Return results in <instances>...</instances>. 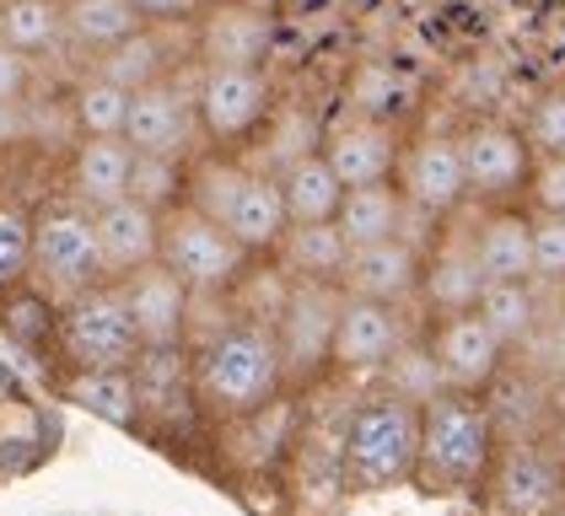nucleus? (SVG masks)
Returning a JSON list of instances; mask_svg holds the SVG:
<instances>
[{
  "mask_svg": "<svg viewBox=\"0 0 565 516\" xmlns=\"http://www.w3.org/2000/svg\"><path fill=\"white\" fill-rule=\"evenodd\" d=\"M189 372H194V404L200 420L226 426L243 420L264 404H275L286 387V366H280V344H275V323L259 318H226L216 334L189 344Z\"/></svg>",
  "mask_w": 565,
  "mask_h": 516,
  "instance_id": "nucleus-1",
  "label": "nucleus"
},
{
  "mask_svg": "<svg viewBox=\"0 0 565 516\" xmlns=\"http://www.w3.org/2000/svg\"><path fill=\"white\" fill-rule=\"evenodd\" d=\"M495 447H501V426H495V409L484 404V393L441 387L431 404L420 409L415 484L431 501H469L490 479Z\"/></svg>",
  "mask_w": 565,
  "mask_h": 516,
  "instance_id": "nucleus-2",
  "label": "nucleus"
},
{
  "mask_svg": "<svg viewBox=\"0 0 565 516\" xmlns=\"http://www.w3.org/2000/svg\"><path fill=\"white\" fill-rule=\"evenodd\" d=\"M420 458V404L398 393H372L340 420L334 473L350 495H388L398 484H415Z\"/></svg>",
  "mask_w": 565,
  "mask_h": 516,
  "instance_id": "nucleus-3",
  "label": "nucleus"
},
{
  "mask_svg": "<svg viewBox=\"0 0 565 516\" xmlns=\"http://www.w3.org/2000/svg\"><path fill=\"white\" fill-rule=\"evenodd\" d=\"M140 350L146 344H140V329H135L119 280H97L92 291L60 301V312H54V355L65 361V372L135 366Z\"/></svg>",
  "mask_w": 565,
  "mask_h": 516,
  "instance_id": "nucleus-4",
  "label": "nucleus"
},
{
  "mask_svg": "<svg viewBox=\"0 0 565 516\" xmlns=\"http://www.w3.org/2000/svg\"><path fill=\"white\" fill-rule=\"evenodd\" d=\"M103 275V248H97V221L82 200H54L33 211V269L28 286L44 291L54 307L92 291Z\"/></svg>",
  "mask_w": 565,
  "mask_h": 516,
  "instance_id": "nucleus-5",
  "label": "nucleus"
},
{
  "mask_svg": "<svg viewBox=\"0 0 565 516\" xmlns=\"http://www.w3.org/2000/svg\"><path fill=\"white\" fill-rule=\"evenodd\" d=\"M162 264L173 269L178 280L194 291V297H232L237 280L248 275L254 254L205 211H194L189 200L162 211Z\"/></svg>",
  "mask_w": 565,
  "mask_h": 516,
  "instance_id": "nucleus-6",
  "label": "nucleus"
},
{
  "mask_svg": "<svg viewBox=\"0 0 565 516\" xmlns=\"http://www.w3.org/2000/svg\"><path fill=\"white\" fill-rule=\"evenodd\" d=\"M340 280H291L286 307L275 312V344H280V366L286 387H312L329 372V350H334V323H340Z\"/></svg>",
  "mask_w": 565,
  "mask_h": 516,
  "instance_id": "nucleus-7",
  "label": "nucleus"
},
{
  "mask_svg": "<svg viewBox=\"0 0 565 516\" xmlns=\"http://www.w3.org/2000/svg\"><path fill=\"white\" fill-rule=\"evenodd\" d=\"M194 114H200V135L232 151L243 140H254L259 125L275 114V82L264 65H200L194 76Z\"/></svg>",
  "mask_w": 565,
  "mask_h": 516,
  "instance_id": "nucleus-8",
  "label": "nucleus"
},
{
  "mask_svg": "<svg viewBox=\"0 0 565 516\" xmlns=\"http://www.w3.org/2000/svg\"><path fill=\"white\" fill-rule=\"evenodd\" d=\"M393 183H398L409 215H420V221H431V226L452 221V215L469 205V178H463V146H458V135L420 129V135L398 151Z\"/></svg>",
  "mask_w": 565,
  "mask_h": 516,
  "instance_id": "nucleus-9",
  "label": "nucleus"
},
{
  "mask_svg": "<svg viewBox=\"0 0 565 516\" xmlns=\"http://www.w3.org/2000/svg\"><path fill=\"white\" fill-rule=\"evenodd\" d=\"M458 146H463V178H469V200L484 205H512L527 189V172H533V146L518 125L507 119H475V125L458 129Z\"/></svg>",
  "mask_w": 565,
  "mask_h": 516,
  "instance_id": "nucleus-10",
  "label": "nucleus"
},
{
  "mask_svg": "<svg viewBox=\"0 0 565 516\" xmlns=\"http://www.w3.org/2000/svg\"><path fill=\"white\" fill-rule=\"evenodd\" d=\"M484 495L495 516H555L565 501V458L539 441H512L507 452L495 447Z\"/></svg>",
  "mask_w": 565,
  "mask_h": 516,
  "instance_id": "nucleus-11",
  "label": "nucleus"
},
{
  "mask_svg": "<svg viewBox=\"0 0 565 516\" xmlns=\"http://www.w3.org/2000/svg\"><path fill=\"white\" fill-rule=\"evenodd\" d=\"M426 344H431L447 387H463V393H490L507 366V340L479 318V307L452 312V318H431Z\"/></svg>",
  "mask_w": 565,
  "mask_h": 516,
  "instance_id": "nucleus-12",
  "label": "nucleus"
},
{
  "mask_svg": "<svg viewBox=\"0 0 565 516\" xmlns=\"http://www.w3.org/2000/svg\"><path fill=\"white\" fill-rule=\"evenodd\" d=\"M200 135V114H194V86H178V76H162L151 86L130 92V114H125V140L135 151L151 157H189Z\"/></svg>",
  "mask_w": 565,
  "mask_h": 516,
  "instance_id": "nucleus-13",
  "label": "nucleus"
},
{
  "mask_svg": "<svg viewBox=\"0 0 565 516\" xmlns=\"http://www.w3.org/2000/svg\"><path fill=\"white\" fill-rule=\"evenodd\" d=\"M275 22L254 0H211L194 17V54L200 65H269Z\"/></svg>",
  "mask_w": 565,
  "mask_h": 516,
  "instance_id": "nucleus-14",
  "label": "nucleus"
},
{
  "mask_svg": "<svg viewBox=\"0 0 565 516\" xmlns=\"http://www.w3.org/2000/svg\"><path fill=\"white\" fill-rule=\"evenodd\" d=\"M404 340H409V329H404L393 301H372L345 291L340 323H334V350H329V372H383L388 355Z\"/></svg>",
  "mask_w": 565,
  "mask_h": 516,
  "instance_id": "nucleus-15",
  "label": "nucleus"
},
{
  "mask_svg": "<svg viewBox=\"0 0 565 516\" xmlns=\"http://www.w3.org/2000/svg\"><path fill=\"white\" fill-rule=\"evenodd\" d=\"M420 275H426V248L398 232V237H383V243L350 248L340 286L355 291V297L404 307V301H420Z\"/></svg>",
  "mask_w": 565,
  "mask_h": 516,
  "instance_id": "nucleus-16",
  "label": "nucleus"
},
{
  "mask_svg": "<svg viewBox=\"0 0 565 516\" xmlns=\"http://www.w3.org/2000/svg\"><path fill=\"white\" fill-rule=\"evenodd\" d=\"M130 318L140 329V344H189V312H194V291L178 280L162 258L140 264L135 275L119 280Z\"/></svg>",
  "mask_w": 565,
  "mask_h": 516,
  "instance_id": "nucleus-17",
  "label": "nucleus"
},
{
  "mask_svg": "<svg viewBox=\"0 0 565 516\" xmlns=\"http://www.w3.org/2000/svg\"><path fill=\"white\" fill-rule=\"evenodd\" d=\"M318 151L329 157V168L340 172L345 189H361V183H388L393 172H398L404 140H398V129H393L388 119H377V114H355V119L329 129Z\"/></svg>",
  "mask_w": 565,
  "mask_h": 516,
  "instance_id": "nucleus-18",
  "label": "nucleus"
},
{
  "mask_svg": "<svg viewBox=\"0 0 565 516\" xmlns=\"http://www.w3.org/2000/svg\"><path fill=\"white\" fill-rule=\"evenodd\" d=\"M97 221V248H103V275L108 280H125L140 264L162 254V211L140 205V200H114L103 211H92Z\"/></svg>",
  "mask_w": 565,
  "mask_h": 516,
  "instance_id": "nucleus-19",
  "label": "nucleus"
},
{
  "mask_svg": "<svg viewBox=\"0 0 565 516\" xmlns=\"http://www.w3.org/2000/svg\"><path fill=\"white\" fill-rule=\"evenodd\" d=\"M135 387H140V426H173V415H200L189 344H146L135 355Z\"/></svg>",
  "mask_w": 565,
  "mask_h": 516,
  "instance_id": "nucleus-20",
  "label": "nucleus"
},
{
  "mask_svg": "<svg viewBox=\"0 0 565 516\" xmlns=\"http://www.w3.org/2000/svg\"><path fill=\"white\" fill-rule=\"evenodd\" d=\"M130 172L135 146L125 135H76V151L65 162V183H71V200H82L87 211H103V205L130 194Z\"/></svg>",
  "mask_w": 565,
  "mask_h": 516,
  "instance_id": "nucleus-21",
  "label": "nucleus"
},
{
  "mask_svg": "<svg viewBox=\"0 0 565 516\" xmlns=\"http://www.w3.org/2000/svg\"><path fill=\"white\" fill-rule=\"evenodd\" d=\"M221 226L248 248L254 258H269L275 254V243L286 237V226H291V215H286V194H280V178L275 172H254L237 183V194L226 200V211H221Z\"/></svg>",
  "mask_w": 565,
  "mask_h": 516,
  "instance_id": "nucleus-22",
  "label": "nucleus"
},
{
  "mask_svg": "<svg viewBox=\"0 0 565 516\" xmlns=\"http://www.w3.org/2000/svg\"><path fill=\"white\" fill-rule=\"evenodd\" d=\"M469 243L484 280H533V211L495 205L469 232Z\"/></svg>",
  "mask_w": 565,
  "mask_h": 516,
  "instance_id": "nucleus-23",
  "label": "nucleus"
},
{
  "mask_svg": "<svg viewBox=\"0 0 565 516\" xmlns=\"http://www.w3.org/2000/svg\"><path fill=\"white\" fill-rule=\"evenodd\" d=\"M484 291V275L475 264V243L469 237H441L431 254H426V275H420V301L431 318H452V312H469L479 307Z\"/></svg>",
  "mask_w": 565,
  "mask_h": 516,
  "instance_id": "nucleus-24",
  "label": "nucleus"
},
{
  "mask_svg": "<svg viewBox=\"0 0 565 516\" xmlns=\"http://www.w3.org/2000/svg\"><path fill=\"white\" fill-rule=\"evenodd\" d=\"M65 398L87 409L92 420L114 430H140V387L135 366H92V372H65Z\"/></svg>",
  "mask_w": 565,
  "mask_h": 516,
  "instance_id": "nucleus-25",
  "label": "nucleus"
},
{
  "mask_svg": "<svg viewBox=\"0 0 565 516\" xmlns=\"http://www.w3.org/2000/svg\"><path fill=\"white\" fill-rule=\"evenodd\" d=\"M269 258H275L291 280H340V275H345V258H350V243L340 237L334 221H291Z\"/></svg>",
  "mask_w": 565,
  "mask_h": 516,
  "instance_id": "nucleus-26",
  "label": "nucleus"
},
{
  "mask_svg": "<svg viewBox=\"0 0 565 516\" xmlns=\"http://www.w3.org/2000/svg\"><path fill=\"white\" fill-rule=\"evenodd\" d=\"M409 221V205L398 194V183H361V189H345V205L334 215L340 237L350 248H366V243H383V237H398Z\"/></svg>",
  "mask_w": 565,
  "mask_h": 516,
  "instance_id": "nucleus-27",
  "label": "nucleus"
},
{
  "mask_svg": "<svg viewBox=\"0 0 565 516\" xmlns=\"http://www.w3.org/2000/svg\"><path fill=\"white\" fill-rule=\"evenodd\" d=\"M275 178H280V194H286V215L291 221H334L340 205H345V183H340V172L329 168L323 151H307L297 162H286Z\"/></svg>",
  "mask_w": 565,
  "mask_h": 516,
  "instance_id": "nucleus-28",
  "label": "nucleus"
},
{
  "mask_svg": "<svg viewBox=\"0 0 565 516\" xmlns=\"http://www.w3.org/2000/svg\"><path fill=\"white\" fill-rule=\"evenodd\" d=\"M146 28L135 0H65V43L82 54H103Z\"/></svg>",
  "mask_w": 565,
  "mask_h": 516,
  "instance_id": "nucleus-29",
  "label": "nucleus"
},
{
  "mask_svg": "<svg viewBox=\"0 0 565 516\" xmlns=\"http://www.w3.org/2000/svg\"><path fill=\"white\" fill-rule=\"evenodd\" d=\"M0 39L28 60L65 49V0H0Z\"/></svg>",
  "mask_w": 565,
  "mask_h": 516,
  "instance_id": "nucleus-30",
  "label": "nucleus"
},
{
  "mask_svg": "<svg viewBox=\"0 0 565 516\" xmlns=\"http://www.w3.org/2000/svg\"><path fill=\"white\" fill-rule=\"evenodd\" d=\"M479 318L507 340V350L533 340V329H539V280H484Z\"/></svg>",
  "mask_w": 565,
  "mask_h": 516,
  "instance_id": "nucleus-31",
  "label": "nucleus"
},
{
  "mask_svg": "<svg viewBox=\"0 0 565 516\" xmlns=\"http://www.w3.org/2000/svg\"><path fill=\"white\" fill-rule=\"evenodd\" d=\"M92 71H97V76H108V82H119L125 92L173 76V71H168V49H162V39L151 33V22H146L140 33H130V39H119L114 49H103Z\"/></svg>",
  "mask_w": 565,
  "mask_h": 516,
  "instance_id": "nucleus-32",
  "label": "nucleus"
},
{
  "mask_svg": "<svg viewBox=\"0 0 565 516\" xmlns=\"http://www.w3.org/2000/svg\"><path fill=\"white\" fill-rule=\"evenodd\" d=\"M125 114H130V92L108 76H82L71 92V125L76 135H125Z\"/></svg>",
  "mask_w": 565,
  "mask_h": 516,
  "instance_id": "nucleus-33",
  "label": "nucleus"
},
{
  "mask_svg": "<svg viewBox=\"0 0 565 516\" xmlns=\"http://www.w3.org/2000/svg\"><path fill=\"white\" fill-rule=\"evenodd\" d=\"M383 387L426 409L436 393L447 387V377H441V366H436V355H431V344L426 340H404L398 344V350L388 355V366H383Z\"/></svg>",
  "mask_w": 565,
  "mask_h": 516,
  "instance_id": "nucleus-34",
  "label": "nucleus"
},
{
  "mask_svg": "<svg viewBox=\"0 0 565 516\" xmlns=\"http://www.w3.org/2000/svg\"><path fill=\"white\" fill-rule=\"evenodd\" d=\"M183 189H189V157H151V151H135L130 200L151 205V211H173V205H183Z\"/></svg>",
  "mask_w": 565,
  "mask_h": 516,
  "instance_id": "nucleus-35",
  "label": "nucleus"
},
{
  "mask_svg": "<svg viewBox=\"0 0 565 516\" xmlns=\"http://www.w3.org/2000/svg\"><path fill=\"white\" fill-rule=\"evenodd\" d=\"M33 269V211L22 200H0V297L28 286Z\"/></svg>",
  "mask_w": 565,
  "mask_h": 516,
  "instance_id": "nucleus-36",
  "label": "nucleus"
},
{
  "mask_svg": "<svg viewBox=\"0 0 565 516\" xmlns=\"http://www.w3.org/2000/svg\"><path fill=\"white\" fill-rule=\"evenodd\" d=\"M54 301L44 291H33V286H17V291H6V307H0V323H6V340L11 344H28V350H39V344H54Z\"/></svg>",
  "mask_w": 565,
  "mask_h": 516,
  "instance_id": "nucleus-37",
  "label": "nucleus"
},
{
  "mask_svg": "<svg viewBox=\"0 0 565 516\" xmlns=\"http://www.w3.org/2000/svg\"><path fill=\"white\" fill-rule=\"evenodd\" d=\"M522 135H527L533 157H565V86L544 92V97L533 103V114H527Z\"/></svg>",
  "mask_w": 565,
  "mask_h": 516,
  "instance_id": "nucleus-38",
  "label": "nucleus"
},
{
  "mask_svg": "<svg viewBox=\"0 0 565 516\" xmlns=\"http://www.w3.org/2000/svg\"><path fill=\"white\" fill-rule=\"evenodd\" d=\"M533 280L565 286V215L533 211Z\"/></svg>",
  "mask_w": 565,
  "mask_h": 516,
  "instance_id": "nucleus-39",
  "label": "nucleus"
},
{
  "mask_svg": "<svg viewBox=\"0 0 565 516\" xmlns=\"http://www.w3.org/2000/svg\"><path fill=\"white\" fill-rule=\"evenodd\" d=\"M522 200L539 215H565V157H533Z\"/></svg>",
  "mask_w": 565,
  "mask_h": 516,
  "instance_id": "nucleus-40",
  "label": "nucleus"
},
{
  "mask_svg": "<svg viewBox=\"0 0 565 516\" xmlns=\"http://www.w3.org/2000/svg\"><path fill=\"white\" fill-rule=\"evenodd\" d=\"M33 86V60L0 39V103H22Z\"/></svg>",
  "mask_w": 565,
  "mask_h": 516,
  "instance_id": "nucleus-41",
  "label": "nucleus"
},
{
  "mask_svg": "<svg viewBox=\"0 0 565 516\" xmlns=\"http://www.w3.org/2000/svg\"><path fill=\"white\" fill-rule=\"evenodd\" d=\"M211 0H135V11L151 22V28H173V22H194Z\"/></svg>",
  "mask_w": 565,
  "mask_h": 516,
  "instance_id": "nucleus-42",
  "label": "nucleus"
},
{
  "mask_svg": "<svg viewBox=\"0 0 565 516\" xmlns=\"http://www.w3.org/2000/svg\"><path fill=\"white\" fill-rule=\"evenodd\" d=\"M0 183H6V157H0Z\"/></svg>",
  "mask_w": 565,
  "mask_h": 516,
  "instance_id": "nucleus-43",
  "label": "nucleus"
},
{
  "mask_svg": "<svg viewBox=\"0 0 565 516\" xmlns=\"http://www.w3.org/2000/svg\"><path fill=\"white\" fill-rule=\"evenodd\" d=\"M555 516H565V501H561V512H555Z\"/></svg>",
  "mask_w": 565,
  "mask_h": 516,
  "instance_id": "nucleus-44",
  "label": "nucleus"
}]
</instances>
